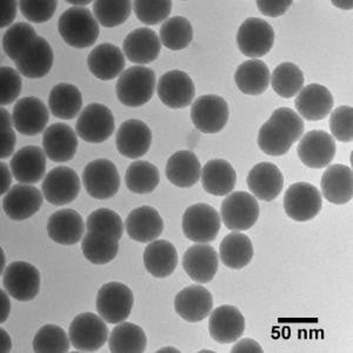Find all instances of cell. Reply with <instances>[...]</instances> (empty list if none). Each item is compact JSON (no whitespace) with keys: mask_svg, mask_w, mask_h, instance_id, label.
<instances>
[{"mask_svg":"<svg viewBox=\"0 0 353 353\" xmlns=\"http://www.w3.org/2000/svg\"><path fill=\"white\" fill-rule=\"evenodd\" d=\"M86 232L81 241L84 257L94 265L109 264L119 251L124 234L121 216L110 209L93 211L86 219Z\"/></svg>","mask_w":353,"mask_h":353,"instance_id":"1","label":"cell"},{"mask_svg":"<svg viewBox=\"0 0 353 353\" xmlns=\"http://www.w3.org/2000/svg\"><path fill=\"white\" fill-rule=\"evenodd\" d=\"M301 117L290 108H281L271 114L258 132V146L268 156L281 157L289 152L304 134Z\"/></svg>","mask_w":353,"mask_h":353,"instance_id":"2","label":"cell"},{"mask_svg":"<svg viewBox=\"0 0 353 353\" xmlns=\"http://www.w3.org/2000/svg\"><path fill=\"white\" fill-rule=\"evenodd\" d=\"M156 73L152 68L137 65L121 73L116 84L117 98L129 108H141L156 92Z\"/></svg>","mask_w":353,"mask_h":353,"instance_id":"3","label":"cell"},{"mask_svg":"<svg viewBox=\"0 0 353 353\" xmlns=\"http://www.w3.org/2000/svg\"><path fill=\"white\" fill-rule=\"evenodd\" d=\"M58 31L70 46L88 48L96 44L99 24L88 8H70L59 18Z\"/></svg>","mask_w":353,"mask_h":353,"instance_id":"4","label":"cell"},{"mask_svg":"<svg viewBox=\"0 0 353 353\" xmlns=\"http://www.w3.org/2000/svg\"><path fill=\"white\" fill-rule=\"evenodd\" d=\"M134 296L132 290L119 281H110L97 293L96 309L98 314L109 324H119L131 314Z\"/></svg>","mask_w":353,"mask_h":353,"instance_id":"5","label":"cell"},{"mask_svg":"<svg viewBox=\"0 0 353 353\" xmlns=\"http://www.w3.org/2000/svg\"><path fill=\"white\" fill-rule=\"evenodd\" d=\"M181 226L188 239L198 244H206L218 237L221 228V216L209 204L191 205L183 214Z\"/></svg>","mask_w":353,"mask_h":353,"instance_id":"6","label":"cell"},{"mask_svg":"<svg viewBox=\"0 0 353 353\" xmlns=\"http://www.w3.org/2000/svg\"><path fill=\"white\" fill-rule=\"evenodd\" d=\"M109 327L106 321L96 313L84 312L73 319L68 337L74 349L81 352H94L109 341Z\"/></svg>","mask_w":353,"mask_h":353,"instance_id":"7","label":"cell"},{"mask_svg":"<svg viewBox=\"0 0 353 353\" xmlns=\"http://www.w3.org/2000/svg\"><path fill=\"white\" fill-rule=\"evenodd\" d=\"M1 283L13 299L31 301L41 290V272L34 265L26 261H12L1 274Z\"/></svg>","mask_w":353,"mask_h":353,"instance_id":"8","label":"cell"},{"mask_svg":"<svg viewBox=\"0 0 353 353\" xmlns=\"http://www.w3.org/2000/svg\"><path fill=\"white\" fill-rule=\"evenodd\" d=\"M259 204L252 194L244 191L231 192L221 205V219L231 231H248L259 218Z\"/></svg>","mask_w":353,"mask_h":353,"instance_id":"9","label":"cell"},{"mask_svg":"<svg viewBox=\"0 0 353 353\" xmlns=\"http://www.w3.org/2000/svg\"><path fill=\"white\" fill-rule=\"evenodd\" d=\"M116 121L111 110L103 104L93 103L81 111L76 124L77 136L91 144H101L112 136Z\"/></svg>","mask_w":353,"mask_h":353,"instance_id":"10","label":"cell"},{"mask_svg":"<svg viewBox=\"0 0 353 353\" xmlns=\"http://www.w3.org/2000/svg\"><path fill=\"white\" fill-rule=\"evenodd\" d=\"M283 204L288 217L304 223L312 221L321 213L323 198L321 191L314 185L299 181L286 190Z\"/></svg>","mask_w":353,"mask_h":353,"instance_id":"11","label":"cell"},{"mask_svg":"<svg viewBox=\"0 0 353 353\" xmlns=\"http://www.w3.org/2000/svg\"><path fill=\"white\" fill-rule=\"evenodd\" d=\"M86 192L98 201L114 197L121 189V176L116 165L108 159H96L86 165L83 172Z\"/></svg>","mask_w":353,"mask_h":353,"instance_id":"12","label":"cell"},{"mask_svg":"<svg viewBox=\"0 0 353 353\" xmlns=\"http://www.w3.org/2000/svg\"><path fill=\"white\" fill-rule=\"evenodd\" d=\"M228 101L216 94H205L193 101L191 121L196 129L206 134L221 132L229 121Z\"/></svg>","mask_w":353,"mask_h":353,"instance_id":"13","label":"cell"},{"mask_svg":"<svg viewBox=\"0 0 353 353\" xmlns=\"http://www.w3.org/2000/svg\"><path fill=\"white\" fill-rule=\"evenodd\" d=\"M236 41L244 56L258 59L266 56L273 48L274 30L264 19L249 18L241 25Z\"/></svg>","mask_w":353,"mask_h":353,"instance_id":"14","label":"cell"},{"mask_svg":"<svg viewBox=\"0 0 353 353\" xmlns=\"http://www.w3.org/2000/svg\"><path fill=\"white\" fill-rule=\"evenodd\" d=\"M336 139L330 133L313 130L301 138L297 154L301 163L310 169H324L336 156Z\"/></svg>","mask_w":353,"mask_h":353,"instance_id":"15","label":"cell"},{"mask_svg":"<svg viewBox=\"0 0 353 353\" xmlns=\"http://www.w3.org/2000/svg\"><path fill=\"white\" fill-rule=\"evenodd\" d=\"M81 183L74 170L58 166L46 174L41 192L50 204L63 206L72 203L81 192Z\"/></svg>","mask_w":353,"mask_h":353,"instance_id":"16","label":"cell"},{"mask_svg":"<svg viewBox=\"0 0 353 353\" xmlns=\"http://www.w3.org/2000/svg\"><path fill=\"white\" fill-rule=\"evenodd\" d=\"M157 92L165 106L179 110L192 104L196 96V88L188 73L181 70H172L161 77Z\"/></svg>","mask_w":353,"mask_h":353,"instance_id":"17","label":"cell"},{"mask_svg":"<svg viewBox=\"0 0 353 353\" xmlns=\"http://www.w3.org/2000/svg\"><path fill=\"white\" fill-rule=\"evenodd\" d=\"M54 61L51 45L45 38L37 36L30 41L14 64L17 71L28 79H41L48 76Z\"/></svg>","mask_w":353,"mask_h":353,"instance_id":"18","label":"cell"},{"mask_svg":"<svg viewBox=\"0 0 353 353\" xmlns=\"http://www.w3.org/2000/svg\"><path fill=\"white\" fill-rule=\"evenodd\" d=\"M50 110L37 97H25L13 106L14 129L24 136H37L44 132L50 121Z\"/></svg>","mask_w":353,"mask_h":353,"instance_id":"19","label":"cell"},{"mask_svg":"<svg viewBox=\"0 0 353 353\" xmlns=\"http://www.w3.org/2000/svg\"><path fill=\"white\" fill-rule=\"evenodd\" d=\"M43 201L44 194L36 186L14 185L3 198V210L12 221H26L41 210Z\"/></svg>","mask_w":353,"mask_h":353,"instance_id":"20","label":"cell"},{"mask_svg":"<svg viewBox=\"0 0 353 353\" xmlns=\"http://www.w3.org/2000/svg\"><path fill=\"white\" fill-rule=\"evenodd\" d=\"M152 144V132L144 121L139 119L125 121L117 131L118 152L130 159H138L149 152Z\"/></svg>","mask_w":353,"mask_h":353,"instance_id":"21","label":"cell"},{"mask_svg":"<svg viewBox=\"0 0 353 353\" xmlns=\"http://www.w3.org/2000/svg\"><path fill=\"white\" fill-rule=\"evenodd\" d=\"M246 183L256 199L272 201L277 199L283 191L284 176L277 165L269 161H261L251 169L246 178Z\"/></svg>","mask_w":353,"mask_h":353,"instance_id":"22","label":"cell"},{"mask_svg":"<svg viewBox=\"0 0 353 353\" xmlns=\"http://www.w3.org/2000/svg\"><path fill=\"white\" fill-rule=\"evenodd\" d=\"M213 298L209 290L201 285H191L176 293L174 310L188 323H199L212 311Z\"/></svg>","mask_w":353,"mask_h":353,"instance_id":"23","label":"cell"},{"mask_svg":"<svg viewBox=\"0 0 353 353\" xmlns=\"http://www.w3.org/2000/svg\"><path fill=\"white\" fill-rule=\"evenodd\" d=\"M181 264L192 281L206 284L212 281L217 273L219 256L211 245H192L184 253Z\"/></svg>","mask_w":353,"mask_h":353,"instance_id":"24","label":"cell"},{"mask_svg":"<svg viewBox=\"0 0 353 353\" xmlns=\"http://www.w3.org/2000/svg\"><path fill=\"white\" fill-rule=\"evenodd\" d=\"M210 336L219 344H231L243 337L245 318L233 305H221L210 313Z\"/></svg>","mask_w":353,"mask_h":353,"instance_id":"25","label":"cell"},{"mask_svg":"<svg viewBox=\"0 0 353 353\" xmlns=\"http://www.w3.org/2000/svg\"><path fill=\"white\" fill-rule=\"evenodd\" d=\"M46 158L48 156L45 154L44 150L28 145L13 154L10 169L18 183L37 184L45 176Z\"/></svg>","mask_w":353,"mask_h":353,"instance_id":"26","label":"cell"},{"mask_svg":"<svg viewBox=\"0 0 353 353\" xmlns=\"http://www.w3.org/2000/svg\"><path fill=\"white\" fill-rule=\"evenodd\" d=\"M43 150L50 161L66 163L76 156L78 138L70 125L56 123L50 125L43 134Z\"/></svg>","mask_w":353,"mask_h":353,"instance_id":"27","label":"cell"},{"mask_svg":"<svg viewBox=\"0 0 353 353\" xmlns=\"http://www.w3.org/2000/svg\"><path fill=\"white\" fill-rule=\"evenodd\" d=\"M332 93L325 86L319 84H310L301 88L294 101L298 114L310 121H319L325 119L333 109Z\"/></svg>","mask_w":353,"mask_h":353,"instance_id":"28","label":"cell"},{"mask_svg":"<svg viewBox=\"0 0 353 353\" xmlns=\"http://www.w3.org/2000/svg\"><path fill=\"white\" fill-rule=\"evenodd\" d=\"M161 51V39L152 28H137L126 36L123 43L124 56L130 61L141 66L157 61Z\"/></svg>","mask_w":353,"mask_h":353,"instance_id":"29","label":"cell"},{"mask_svg":"<svg viewBox=\"0 0 353 353\" xmlns=\"http://www.w3.org/2000/svg\"><path fill=\"white\" fill-rule=\"evenodd\" d=\"M124 225L129 237L143 244L156 241L164 231L163 218L151 206H141L132 210Z\"/></svg>","mask_w":353,"mask_h":353,"instance_id":"30","label":"cell"},{"mask_svg":"<svg viewBox=\"0 0 353 353\" xmlns=\"http://www.w3.org/2000/svg\"><path fill=\"white\" fill-rule=\"evenodd\" d=\"M321 196L334 205H345L353 196L352 169L344 164L327 166L321 181Z\"/></svg>","mask_w":353,"mask_h":353,"instance_id":"31","label":"cell"},{"mask_svg":"<svg viewBox=\"0 0 353 353\" xmlns=\"http://www.w3.org/2000/svg\"><path fill=\"white\" fill-rule=\"evenodd\" d=\"M86 224L79 213L72 209L59 210L48 218V237L61 245H76L83 239Z\"/></svg>","mask_w":353,"mask_h":353,"instance_id":"32","label":"cell"},{"mask_svg":"<svg viewBox=\"0 0 353 353\" xmlns=\"http://www.w3.org/2000/svg\"><path fill=\"white\" fill-rule=\"evenodd\" d=\"M88 66L90 72L101 81H112L124 72L125 56L116 45L104 43L97 45L88 53Z\"/></svg>","mask_w":353,"mask_h":353,"instance_id":"33","label":"cell"},{"mask_svg":"<svg viewBox=\"0 0 353 353\" xmlns=\"http://www.w3.org/2000/svg\"><path fill=\"white\" fill-rule=\"evenodd\" d=\"M165 173L171 184L181 189H190L201 179V161L190 150L178 151L170 157Z\"/></svg>","mask_w":353,"mask_h":353,"instance_id":"34","label":"cell"},{"mask_svg":"<svg viewBox=\"0 0 353 353\" xmlns=\"http://www.w3.org/2000/svg\"><path fill=\"white\" fill-rule=\"evenodd\" d=\"M201 186L205 192L224 197L232 192L237 184V172L232 165L224 159H213L201 169Z\"/></svg>","mask_w":353,"mask_h":353,"instance_id":"35","label":"cell"},{"mask_svg":"<svg viewBox=\"0 0 353 353\" xmlns=\"http://www.w3.org/2000/svg\"><path fill=\"white\" fill-rule=\"evenodd\" d=\"M144 265L153 277H169L178 265V252L174 245L165 239L151 241L144 251Z\"/></svg>","mask_w":353,"mask_h":353,"instance_id":"36","label":"cell"},{"mask_svg":"<svg viewBox=\"0 0 353 353\" xmlns=\"http://www.w3.org/2000/svg\"><path fill=\"white\" fill-rule=\"evenodd\" d=\"M234 81L244 94L261 96L269 88L271 73L264 61L251 59L238 66Z\"/></svg>","mask_w":353,"mask_h":353,"instance_id":"37","label":"cell"},{"mask_svg":"<svg viewBox=\"0 0 353 353\" xmlns=\"http://www.w3.org/2000/svg\"><path fill=\"white\" fill-rule=\"evenodd\" d=\"M83 96L81 90L72 84L61 83L51 88L48 94V110L59 119H73L81 113Z\"/></svg>","mask_w":353,"mask_h":353,"instance_id":"38","label":"cell"},{"mask_svg":"<svg viewBox=\"0 0 353 353\" xmlns=\"http://www.w3.org/2000/svg\"><path fill=\"white\" fill-rule=\"evenodd\" d=\"M253 244L244 233L232 231L219 245V257L223 264L231 270L244 269L252 261Z\"/></svg>","mask_w":353,"mask_h":353,"instance_id":"39","label":"cell"},{"mask_svg":"<svg viewBox=\"0 0 353 353\" xmlns=\"http://www.w3.org/2000/svg\"><path fill=\"white\" fill-rule=\"evenodd\" d=\"M148 338L141 326L123 321L113 327L109 336V349L113 353H143Z\"/></svg>","mask_w":353,"mask_h":353,"instance_id":"40","label":"cell"},{"mask_svg":"<svg viewBox=\"0 0 353 353\" xmlns=\"http://www.w3.org/2000/svg\"><path fill=\"white\" fill-rule=\"evenodd\" d=\"M126 188L136 194H149L158 188L161 174L156 165L150 161H137L125 172Z\"/></svg>","mask_w":353,"mask_h":353,"instance_id":"41","label":"cell"},{"mask_svg":"<svg viewBox=\"0 0 353 353\" xmlns=\"http://www.w3.org/2000/svg\"><path fill=\"white\" fill-rule=\"evenodd\" d=\"M304 81L305 78L303 71L290 61L278 65L271 76L273 91L285 99L297 96L304 88Z\"/></svg>","mask_w":353,"mask_h":353,"instance_id":"42","label":"cell"},{"mask_svg":"<svg viewBox=\"0 0 353 353\" xmlns=\"http://www.w3.org/2000/svg\"><path fill=\"white\" fill-rule=\"evenodd\" d=\"M159 39L161 46H165L171 51L184 50L192 41V25L185 17L176 16L169 18L161 25Z\"/></svg>","mask_w":353,"mask_h":353,"instance_id":"43","label":"cell"},{"mask_svg":"<svg viewBox=\"0 0 353 353\" xmlns=\"http://www.w3.org/2000/svg\"><path fill=\"white\" fill-rule=\"evenodd\" d=\"M32 345L37 353H64L70 351L71 341L61 326L46 324L38 330Z\"/></svg>","mask_w":353,"mask_h":353,"instance_id":"44","label":"cell"},{"mask_svg":"<svg viewBox=\"0 0 353 353\" xmlns=\"http://www.w3.org/2000/svg\"><path fill=\"white\" fill-rule=\"evenodd\" d=\"M133 6L131 1H104L98 0L93 3V16L98 24L104 28H117L124 24L132 13Z\"/></svg>","mask_w":353,"mask_h":353,"instance_id":"45","label":"cell"},{"mask_svg":"<svg viewBox=\"0 0 353 353\" xmlns=\"http://www.w3.org/2000/svg\"><path fill=\"white\" fill-rule=\"evenodd\" d=\"M38 36L36 30L28 23H16L3 36V48L11 61H16L30 41Z\"/></svg>","mask_w":353,"mask_h":353,"instance_id":"46","label":"cell"},{"mask_svg":"<svg viewBox=\"0 0 353 353\" xmlns=\"http://www.w3.org/2000/svg\"><path fill=\"white\" fill-rule=\"evenodd\" d=\"M133 12L137 18L145 25L161 24L166 21L172 11V1L159 0V1H146L136 0L133 1Z\"/></svg>","mask_w":353,"mask_h":353,"instance_id":"47","label":"cell"},{"mask_svg":"<svg viewBox=\"0 0 353 353\" xmlns=\"http://www.w3.org/2000/svg\"><path fill=\"white\" fill-rule=\"evenodd\" d=\"M353 110L351 106L343 105L331 111L330 130L334 139L341 143L353 141Z\"/></svg>","mask_w":353,"mask_h":353,"instance_id":"48","label":"cell"},{"mask_svg":"<svg viewBox=\"0 0 353 353\" xmlns=\"http://www.w3.org/2000/svg\"><path fill=\"white\" fill-rule=\"evenodd\" d=\"M23 16L31 23L43 24L50 21L58 8L56 0H21L18 3Z\"/></svg>","mask_w":353,"mask_h":353,"instance_id":"49","label":"cell"},{"mask_svg":"<svg viewBox=\"0 0 353 353\" xmlns=\"http://www.w3.org/2000/svg\"><path fill=\"white\" fill-rule=\"evenodd\" d=\"M23 81L21 73L10 66H3L0 70V103L4 108L11 105L21 96Z\"/></svg>","mask_w":353,"mask_h":353,"instance_id":"50","label":"cell"},{"mask_svg":"<svg viewBox=\"0 0 353 353\" xmlns=\"http://www.w3.org/2000/svg\"><path fill=\"white\" fill-rule=\"evenodd\" d=\"M12 114L8 110H0V158L5 159L12 156L16 146V132H14Z\"/></svg>","mask_w":353,"mask_h":353,"instance_id":"51","label":"cell"},{"mask_svg":"<svg viewBox=\"0 0 353 353\" xmlns=\"http://www.w3.org/2000/svg\"><path fill=\"white\" fill-rule=\"evenodd\" d=\"M292 4V0H258L257 8L264 16L277 18L285 14Z\"/></svg>","mask_w":353,"mask_h":353,"instance_id":"52","label":"cell"},{"mask_svg":"<svg viewBox=\"0 0 353 353\" xmlns=\"http://www.w3.org/2000/svg\"><path fill=\"white\" fill-rule=\"evenodd\" d=\"M17 6H19L17 1L13 0H4L1 1V23L0 28H5L12 26L13 21L16 18Z\"/></svg>","mask_w":353,"mask_h":353,"instance_id":"53","label":"cell"},{"mask_svg":"<svg viewBox=\"0 0 353 353\" xmlns=\"http://www.w3.org/2000/svg\"><path fill=\"white\" fill-rule=\"evenodd\" d=\"M232 353H263L264 350L261 347V344L258 341L250 339V338H244L241 341H237L232 349Z\"/></svg>","mask_w":353,"mask_h":353,"instance_id":"54","label":"cell"},{"mask_svg":"<svg viewBox=\"0 0 353 353\" xmlns=\"http://www.w3.org/2000/svg\"><path fill=\"white\" fill-rule=\"evenodd\" d=\"M0 173H1V184H0V193L1 196H5L6 193L11 190V184H12V171L8 166L6 163L0 164Z\"/></svg>","mask_w":353,"mask_h":353,"instance_id":"55","label":"cell"},{"mask_svg":"<svg viewBox=\"0 0 353 353\" xmlns=\"http://www.w3.org/2000/svg\"><path fill=\"white\" fill-rule=\"evenodd\" d=\"M1 301H0V305H1V313H0V321L1 324L8 321L10 312H11V301H10V294H8L6 290H1Z\"/></svg>","mask_w":353,"mask_h":353,"instance_id":"56","label":"cell"},{"mask_svg":"<svg viewBox=\"0 0 353 353\" xmlns=\"http://www.w3.org/2000/svg\"><path fill=\"white\" fill-rule=\"evenodd\" d=\"M0 336H1V338H0V352H10L12 349V341H11L10 334L4 329H1L0 330Z\"/></svg>","mask_w":353,"mask_h":353,"instance_id":"57","label":"cell"},{"mask_svg":"<svg viewBox=\"0 0 353 353\" xmlns=\"http://www.w3.org/2000/svg\"><path fill=\"white\" fill-rule=\"evenodd\" d=\"M68 4L72 5L73 8H85L86 5L90 4V0H83V1H78V0H68Z\"/></svg>","mask_w":353,"mask_h":353,"instance_id":"58","label":"cell"},{"mask_svg":"<svg viewBox=\"0 0 353 353\" xmlns=\"http://www.w3.org/2000/svg\"><path fill=\"white\" fill-rule=\"evenodd\" d=\"M157 352H173V353H179L181 351L178 349H174V347H163V349L158 350Z\"/></svg>","mask_w":353,"mask_h":353,"instance_id":"59","label":"cell"},{"mask_svg":"<svg viewBox=\"0 0 353 353\" xmlns=\"http://www.w3.org/2000/svg\"><path fill=\"white\" fill-rule=\"evenodd\" d=\"M0 252H1V271H0V272H1V274H3V273H4L5 269H6V266H5L4 250L1 249V251H0Z\"/></svg>","mask_w":353,"mask_h":353,"instance_id":"60","label":"cell"},{"mask_svg":"<svg viewBox=\"0 0 353 353\" xmlns=\"http://www.w3.org/2000/svg\"><path fill=\"white\" fill-rule=\"evenodd\" d=\"M201 352H213V351H209V350H201Z\"/></svg>","mask_w":353,"mask_h":353,"instance_id":"61","label":"cell"}]
</instances>
